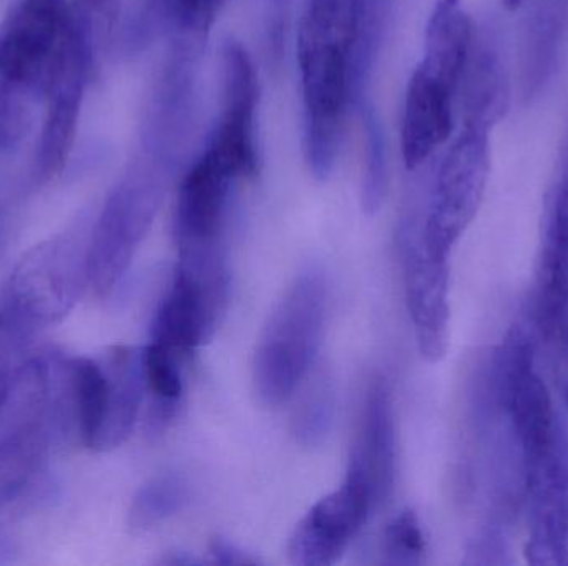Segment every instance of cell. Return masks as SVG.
Here are the masks:
<instances>
[{
	"mask_svg": "<svg viewBox=\"0 0 568 566\" xmlns=\"http://www.w3.org/2000/svg\"><path fill=\"white\" fill-rule=\"evenodd\" d=\"M52 391L43 356L20 362L0 422V515L22 504L45 474Z\"/></svg>",
	"mask_w": 568,
	"mask_h": 566,
	"instance_id": "4",
	"label": "cell"
},
{
	"mask_svg": "<svg viewBox=\"0 0 568 566\" xmlns=\"http://www.w3.org/2000/svg\"><path fill=\"white\" fill-rule=\"evenodd\" d=\"M222 66V110L205 150L242 182H250L260 169L256 148L258 76L248 50L236 40H229L223 47Z\"/></svg>",
	"mask_w": 568,
	"mask_h": 566,
	"instance_id": "9",
	"label": "cell"
},
{
	"mask_svg": "<svg viewBox=\"0 0 568 566\" xmlns=\"http://www.w3.org/2000/svg\"><path fill=\"white\" fill-rule=\"evenodd\" d=\"M366 125V173L363 178V209L369 215L379 212L387 193V162L384 136L373 110L364 115Z\"/></svg>",
	"mask_w": 568,
	"mask_h": 566,
	"instance_id": "23",
	"label": "cell"
},
{
	"mask_svg": "<svg viewBox=\"0 0 568 566\" xmlns=\"http://www.w3.org/2000/svg\"><path fill=\"white\" fill-rule=\"evenodd\" d=\"M180 356L160 342L152 341L142 352L143 375L149 391L155 395L156 421L166 422L175 414L182 398L183 382Z\"/></svg>",
	"mask_w": 568,
	"mask_h": 566,
	"instance_id": "20",
	"label": "cell"
},
{
	"mask_svg": "<svg viewBox=\"0 0 568 566\" xmlns=\"http://www.w3.org/2000/svg\"><path fill=\"white\" fill-rule=\"evenodd\" d=\"M426 541L413 511L400 512L384 532V557L387 565L416 566L423 564Z\"/></svg>",
	"mask_w": 568,
	"mask_h": 566,
	"instance_id": "24",
	"label": "cell"
},
{
	"mask_svg": "<svg viewBox=\"0 0 568 566\" xmlns=\"http://www.w3.org/2000/svg\"><path fill=\"white\" fill-rule=\"evenodd\" d=\"M467 59L460 47L424 42L423 59L407 83L400 126V150L407 168H419L453 135L454 102Z\"/></svg>",
	"mask_w": 568,
	"mask_h": 566,
	"instance_id": "7",
	"label": "cell"
},
{
	"mask_svg": "<svg viewBox=\"0 0 568 566\" xmlns=\"http://www.w3.org/2000/svg\"><path fill=\"white\" fill-rule=\"evenodd\" d=\"M407 308L416 331L417 348L427 362H439L449 346V268L434 258L407 229L403 241Z\"/></svg>",
	"mask_w": 568,
	"mask_h": 566,
	"instance_id": "13",
	"label": "cell"
},
{
	"mask_svg": "<svg viewBox=\"0 0 568 566\" xmlns=\"http://www.w3.org/2000/svg\"><path fill=\"white\" fill-rule=\"evenodd\" d=\"M490 132L489 126L464 122L440 162L420 231V243L434 258L449 259L479 212L490 172Z\"/></svg>",
	"mask_w": 568,
	"mask_h": 566,
	"instance_id": "6",
	"label": "cell"
},
{
	"mask_svg": "<svg viewBox=\"0 0 568 566\" xmlns=\"http://www.w3.org/2000/svg\"><path fill=\"white\" fill-rule=\"evenodd\" d=\"M95 65V60L73 30L72 40L45 93L47 112L36 162L37 176L42 183L52 182L65 168L75 143L87 80Z\"/></svg>",
	"mask_w": 568,
	"mask_h": 566,
	"instance_id": "11",
	"label": "cell"
},
{
	"mask_svg": "<svg viewBox=\"0 0 568 566\" xmlns=\"http://www.w3.org/2000/svg\"><path fill=\"white\" fill-rule=\"evenodd\" d=\"M226 0H165L162 22L170 23L176 37L203 42Z\"/></svg>",
	"mask_w": 568,
	"mask_h": 566,
	"instance_id": "25",
	"label": "cell"
},
{
	"mask_svg": "<svg viewBox=\"0 0 568 566\" xmlns=\"http://www.w3.org/2000/svg\"><path fill=\"white\" fill-rule=\"evenodd\" d=\"M190 501V487L179 475H160L140 487L133 497L129 512L132 531L143 532L185 508Z\"/></svg>",
	"mask_w": 568,
	"mask_h": 566,
	"instance_id": "19",
	"label": "cell"
},
{
	"mask_svg": "<svg viewBox=\"0 0 568 566\" xmlns=\"http://www.w3.org/2000/svg\"><path fill=\"white\" fill-rule=\"evenodd\" d=\"M23 348L26 346L20 342L0 336V422H2L7 399H9L10 388H12L13 374L20 364L19 354Z\"/></svg>",
	"mask_w": 568,
	"mask_h": 566,
	"instance_id": "27",
	"label": "cell"
},
{
	"mask_svg": "<svg viewBox=\"0 0 568 566\" xmlns=\"http://www.w3.org/2000/svg\"><path fill=\"white\" fill-rule=\"evenodd\" d=\"M72 32L67 0H17L0 33V76L45 95Z\"/></svg>",
	"mask_w": 568,
	"mask_h": 566,
	"instance_id": "8",
	"label": "cell"
},
{
	"mask_svg": "<svg viewBox=\"0 0 568 566\" xmlns=\"http://www.w3.org/2000/svg\"><path fill=\"white\" fill-rule=\"evenodd\" d=\"M102 364L109 381L106 409L92 451L109 452L120 447L132 434L146 384L142 354L135 349L116 346L110 349Z\"/></svg>",
	"mask_w": 568,
	"mask_h": 566,
	"instance_id": "17",
	"label": "cell"
},
{
	"mask_svg": "<svg viewBox=\"0 0 568 566\" xmlns=\"http://www.w3.org/2000/svg\"><path fill=\"white\" fill-rule=\"evenodd\" d=\"M62 378L67 381L69 405L80 441L90 451L102 429L106 409L105 368L90 358H70L59 362Z\"/></svg>",
	"mask_w": 568,
	"mask_h": 566,
	"instance_id": "18",
	"label": "cell"
},
{
	"mask_svg": "<svg viewBox=\"0 0 568 566\" xmlns=\"http://www.w3.org/2000/svg\"><path fill=\"white\" fill-rule=\"evenodd\" d=\"M394 474L396 431L393 401L386 379L377 378L364 395L346 482L366 495L374 511L389 497Z\"/></svg>",
	"mask_w": 568,
	"mask_h": 566,
	"instance_id": "12",
	"label": "cell"
},
{
	"mask_svg": "<svg viewBox=\"0 0 568 566\" xmlns=\"http://www.w3.org/2000/svg\"><path fill=\"white\" fill-rule=\"evenodd\" d=\"M290 6L291 0H272L270 2V47H272L275 56H280V53H282Z\"/></svg>",
	"mask_w": 568,
	"mask_h": 566,
	"instance_id": "28",
	"label": "cell"
},
{
	"mask_svg": "<svg viewBox=\"0 0 568 566\" xmlns=\"http://www.w3.org/2000/svg\"><path fill=\"white\" fill-rule=\"evenodd\" d=\"M210 552H212L213 560L219 565H258V558L252 557V555L246 554L243 548H240L239 545L233 544V542L225 541V538H215L212 542V547H210Z\"/></svg>",
	"mask_w": 568,
	"mask_h": 566,
	"instance_id": "29",
	"label": "cell"
},
{
	"mask_svg": "<svg viewBox=\"0 0 568 566\" xmlns=\"http://www.w3.org/2000/svg\"><path fill=\"white\" fill-rule=\"evenodd\" d=\"M539 319L544 331L568 348V135L547 206L539 275Z\"/></svg>",
	"mask_w": 568,
	"mask_h": 566,
	"instance_id": "15",
	"label": "cell"
},
{
	"mask_svg": "<svg viewBox=\"0 0 568 566\" xmlns=\"http://www.w3.org/2000/svg\"><path fill=\"white\" fill-rule=\"evenodd\" d=\"M537 2L547 3V6L559 7V9H568V0H537Z\"/></svg>",
	"mask_w": 568,
	"mask_h": 566,
	"instance_id": "33",
	"label": "cell"
},
{
	"mask_svg": "<svg viewBox=\"0 0 568 566\" xmlns=\"http://www.w3.org/2000/svg\"><path fill=\"white\" fill-rule=\"evenodd\" d=\"M333 391L327 382L320 381L307 392L294 415V435L307 447L323 444L333 428Z\"/></svg>",
	"mask_w": 568,
	"mask_h": 566,
	"instance_id": "22",
	"label": "cell"
},
{
	"mask_svg": "<svg viewBox=\"0 0 568 566\" xmlns=\"http://www.w3.org/2000/svg\"><path fill=\"white\" fill-rule=\"evenodd\" d=\"M143 6H145V17L149 22H162L165 0H143Z\"/></svg>",
	"mask_w": 568,
	"mask_h": 566,
	"instance_id": "30",
	"label": "cell"
},
{
	"mask_svg": "<svg viewBox=\"0 0 568 566\" xmlns=\"http://www.w3.org/2000/svg\"><path fill=\"white\" fill-rule=\"evenodd\" d=\"M354 23L356 0H307L297 30L304 158L317 179L333 172L347 113L356 103Z\"/></svg>",
	"mask_w": 568,
	"mask_h": 566,
	"instance_id": "1",
	"label": "cell"
},
{
	"mask_svg": "<svg viewBox=\"0 0 568 566\" xmlns=\"http://www.w3.org/2000/svg\"><path fill=\"white\" fill-rule=\"evenodd\" d=\"M464 122L494 128L510 103V76L503 39L493 25L474 30L473 47L464 70Z\"/></svg>",
	"mask_w": 568,
	"mask_h": 566,
	"instance_id": "16",
	"label": "cell"
},
{
	"mask_svg": "<svg viewBox=\"0 0 568 566\" xmlns=\"http://www.w3.org/2000/svg\"><path fill=\"white\" fill-rule=\"evenodd\" d=\"M89 282V239L59 235L33 246L17 263L0 302V335L27 344L60 325Z\"/></svg>",
	"mask_w": 568,
	"mask_h": 566,
	"instance_id": "2",
	"label": "cell"
},
{
	"mask_svg": "<svg viewBox=\"0 0 568 566\" xmlns=\"http://www.w3.org/2000/svg\"><path fill=\"white\" fill-rule=\"evenodd\" d=\"M166 165L150 156L110 193L89 236V282L106 298L129 271L165 193Z\"/></svg>",
	"mask_w": 568,
	"mask_h": 566,
	"instance_id": "5",
	"label": "cell"
},
{
	"mask_svg": "<svg viewBox=\"0 0 568 566\" xmlns=\"http://www.w3.org/2000/svg\"><path fill=\"white\" fill-rule=\"evenodd\" d=\"M163 565H200L202 560L199 558L192 557L190 554H185V552H175L172 554L170 558H163Z\"/></svg>",
	"mask_w": 568,
	"mask_h": 566,
	"instance_id": "31",
	"label": "cell"
},
{
	"mask_svg": "<svg viewBox=\"0 0 568 566\" xmlns=\"http://www.w3.org/2000/svg\"><path fill=\"white\" fill-rule=\"evenodd\" d=\"M240 182L203 150L183 176L176 196L173 233L179 253L226 251L230 206Z\"/></svg>",
	"mask_w": 568,
	"mask_h": 566,
	"instance_id": "10",
	"label": "cell"
},
{
	"mask_svg": "<svg viewBox=\"0 0 568 566\" xmlns=\"http://www.w3.org/2000/svg\"><path fill=\"white\" fill-rule=\"evenodd\" d=\"M32 92L0 76V152L12 148L26 135L30 123Z\"/></svg>",
	"mask_w": 568,
	"mask_h": 566,
	"instance_id": "26",
	"label": "cell"
},
{
	"mask_svg": "<svg viewBox=\"0 0 568 566\" xmlns=\"http://www.w3.org/2000/svg\"><path fill=\"white\" fill-rule=\"evenodd\" d=\"M524 3H526V0H504V6H506V9L510 10V12H514V10H519Z\"/></svg>",
	"mask_w": 568,
	"mask_h": 566,
	"instance_id": "32",
	"label": "cell"
},
{
	"mask_svg": "<svg viewBox=\"0 0 568 566\" xmlns=\"http://www.w3.org/2000/svg\"><path fill=\"white\" fill-rule=\"evenodd\" d=\"M327 288L317 271L294 279L270 316L253 361V382L263 404L282 405L313 366L323 338Z\"/></svg>",
	"mask_w": 568,
	"mask_h": 566,
	"instance_id": "3",
	"label": "cell"
},
{
	"mask_svg": "<svg viewBox=\"0 0 568 566\" xmlns=\"http://www.w3.org/2000/svg\"><path fill=\"white\" fill-rule=\"evenodd\" d=\"M373 507L363 492L344 482L339 491L321 498L296 525L287 545L291 564H336L366 524Z\"/></svg>",
	"mask_w": 568,
	"mask_h": 566,
	"instance_id": "14",
	"label": "cell"
},
{
	"mask_svg": "<svg viewBox=\"0 0 568 566\" xmlns=\"http://www.w3.org/2000/svg\"><path fill=\"white\" fill-rule=\"evenodd\" d=\"M120 10L122 0H73L70 7L73 30L95 62L119 25Z\"/></svg>",
	"mask_w": 568,
	"mask_h": 566,
	"instance_id": "21",
	"label": "cell"
}]
</instances>
